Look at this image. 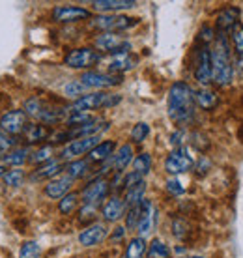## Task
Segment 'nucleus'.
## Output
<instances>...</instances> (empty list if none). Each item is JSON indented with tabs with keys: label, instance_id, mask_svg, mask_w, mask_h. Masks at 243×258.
<instances>
[{
	"label": "nucleus",
	"instance_id": "obj_1",
	"mask_svg": "<svg viewBox=\"0 0 243 258\" xmlns=\"http://www.w3.org/2000/svg\"><path fill=\"white\" fill-rule=\"evenodd\" d=\"M195 90L184 81H178L170 86L168 92V101H166V109H168V116L174 122L187 123L195 116Z\"/></svg>",
	"mask_w": 243,
	"mask_h": 258
},
{
	"label": "nucleus",
	"instance_id": "obj_2",
	"mask_svg": "<svg viewBox=\"0 0 243 258\" xmlns=\"http://www.w3.org/2000/svg\"><path fill=\"white\" fill-rule=\"evenodd\" d=\"M211 71H213V83H217L219 86H226L234 79L230 47H228V39L224 38V32L219 34L217 47L211 51Z\"/></svg>",
	"mask_w": 243,
	"mask_h": 258
},
{
	"label": "nucleus",
	"instance_id": "obj_3",
	"mask_svg": "<svg viewBox=\"0 0 243 258\" xmlns=\"http://www.w3.org/2000/svg\"><path fill=\"white\" fill-rule=\"evenodd\" d=\"M139 25V19L135 17H126V15H99L96 19H92L90 26L99 28L105 32H118V30H128L131 26Z\"/></svg>",
	"mask_w": 243,
	"mask_h": 258
},
{
	"label": "nucleus",
	"instance_id": "obj_4",
	"mask_svg": "<svg viewBox=\"0 0 243 258\" xmlns=\"http://www.w3.org/2000/svg\"><path fill=\"white\" fill-rule=\"evenodd\" d=\"M193 165H195V159H193L191 152H189V148H184V146L172 150L165 159V170L168 174L187 172L193 168Z\"/></svg>",
	"mask_w": 243,
	"mask_h": 258
},
{
	"label": "nucleus",
	"instance_id": "obj_5",
	"mask_svg": "<svg viewBox=\"0 0 243 258\" xmlns=\"http://www.w3.org/2000/svg\"><path fill=\"white\" fill-rule=\"evenodd\" d=\"M99 54L96 51H92L88 47H81V49H73V51L64 58V64L68 68H73V70H84V68H90L96 62H99Z\"/></svg>",
	"mask_w": 243,
	"mask_h": 258
},
{
	"label": "nucleus",
	"instance_id": "obj_6",
	"mask_svg": "<svg viewBox=\"0 0 243 258\" xmlns=\"http://www.w3.org/2000/svg\"><path fill=\"white\" fill-rule=\"evenodd\" d=\"M97 144H99V135L77 139V141L70 142L66 148H62V152H60V157H62L64 161H68V159H75V157H79V155L90 154L92 150L96 148Z\"/></svg>",
	"mask_w": 243,
	"mask_h": 258
},
{
	"label": "nucleus",
	"instance_id": "obj_7",
	"mask_svg": "<svg viewBox=\"0 0 243 258\" xmlns=\"http://www.w3.org/2000/svg\"><path fill=\"white\" fill-rule=\"evenodd\" d=\"M26 127H28V123H26L25 110H10L0 118V129L6 135H19Z\"/></svg>",
	"mask_w": 243,
	"mask_h": 258
},
{
	"label": "nucleus",
	"instance_id": "obj_8",
	"mask_svg": "<svg viewBox=\"0 0 243 258\" xmlns=\"http://www.w3.org/2000/svg\"><path fill=\"white\" fill-rule=\"evenodd\" d=\"M81 83L86 88H110L122 83L120 75L114 73H99V71H86L81 77Z\"/></svg>",
	"mask_w": 243,
	"mask_h": 258
},
{
	"label": "nucleus",
	"instance_id": "obj_9",
	"mask_svg": "<svg viewBox=\"0 0 243 258\" xmlns=\"http://www.w3.org/2000/svg\"><path fill=\"white\" fill-rule=\"evenodd\" d=\"M96 47L99 51L112 52V56H114V54L129 52L131 43L126 41V39H122L120 36H116V34H112V32H105V34H101L99 38H96Z\"/></svg>",
	"mask_w": 243,
	"mask_h": 258
},
{
	"label": "nucleus",
	"instance_id": "obj_10",
	"mask_svg": "<svg viewBox=\"0 0 243 258\" xmlns=\"http://www.w3.org/2000/svg\"><path fill=\"white\" fill-rule=\"evenodd\" d=\"M109 181L103 180V178H97L92 183H88L83 191V202L84 204H90V206H97L107 195H109Z\"/></svg>",
	"mask_w": 243,
	"mask_h": 258
},
{
	"label": "nucleus",
	"instance_id": "obj_11",
	"mask_svg": "<svg viewBox=\"0 0 243 258\" xmlns=\"http://www.w3.org/2000/svg\"><path fill=\"white\" fill-rule=\"evenodd\" d=\"M107 96L105 92H94V94H86V96H81L77 101H73L71 105V112H88V110L94 109H105V101H107Z\"/></svg>",
	"mask_w": 243,
	"mask_h": 258
},
{
	"label": "nucleus",
	"instance_id": "obj_12",
	"mask_svg": "<svg viewBox=\"0 0 243 258\" xmlns=\"http://www.w3.org/2000/svg\"><path fill=\"white\" fill-rule=\"evenodd\" d=\"M195 79L200 84H206L213 81V71H211V52L208 49H200L197 54V64H195Z\"/></svg>",
	"mask_w": 243,
	"mask_h": 258
},
{
	"label": "nucleus",
	"instance_id": "obj_13",
	"mask_svg": "<svg viewBox=\"0 0 243 258\" xmlns=\"http://www.w3.org/2000/svg\"><path fill=\"white\" fill-rule=\"evenodd\" d=\"M52 19L56 23H77L90 19V12L79 6H58L52 10Z\"/></svg>",
	"mask_w": 243,
	"mask_h": 258
},
{
	"label": "nucleus",
	"instance_id": "obj_14",
	"mask_svg": "<svg viewBox=\"0 0 243 258\" xmlns=\"http://www.w3.org/2000/svg\"><path fill=\"white\" fill-rule=\"evenodd\" d=\"M105 238H107V226L101 223H92L79 234V243L84 247H94L101 243Z\"/></svg>",
	"mask_w": 243,
	"mask_h": 258
},
{
	"label": "nucleus",
	"instance_id": "obj_15",
	"mask_svg": "<svg viewBox=\"0 0 243 258\" xmlns=\"http://www.w3.org/2000/svg\"><path fill=\"white\" fill-rule=\"evenodd\" d=\"M154 223H155L154 204H152L150 200H142V204H141V221H139V226H137L139 236H141V238L148 236V234L152 232V228H154Z\"/></svg>",
	"mask_w": 243,
	"mask_h": 258
},
{
	"label": "nucleus",
	"instance_id": "obj_16",
	"mask_svg": "<svg viewBox=\"0 0 243 258\" xmlns=\"http://www.w3.org/2000/svg\"><path fill=\"white\" fill-rule=\"evenodd\" d=\"M71 183H73V178H70L68 174L54 178L45 185V195L49 199H64L68 191L71 189Z\"/></svg>",
	"mask_w": 243,
	"mask_h": 258
},
{
	"label": "nucleus",
	"instance_id": "obj_17",
	"mask_svg": "<svg viewBox=\"0 0 243 258\" xmlns=\"http://www.w3.org/2000/svg\"><path fill=\"white\" fill-rule=\"evenodd\" d=\"M124 212H126V202L120 200L118 197H112V199L107 200L101 210L105 221H110V223H114V221L120 219L122 215H124Z\"/></svg>",
	"mask_w": 243,
	"mask_h": 258
},
{
	"label": "nucleus",
	"instance_id": "obj_18",
	"mask_svg": "<svg viewBox=\"0 0 243 258\" xmlns=\"http://www.w3.org/2000/svg\"><path fill=\"white\" fill-rule=\"evenodd\" d=\"M237 19H239V10H237V8H234V6L224 8L217 15V28L221 32L232 30V28L237 25Z\"/></svg>",
	"mask_w": 243,
	"mask_h": 258
},
{
	"label": "nucleus",
	"instance_id": "obj_19",
	"mask_svg": "<svg viewBox=\"0 0 243 258\" xmlns=\"http://www.w3.org/2000/svg\"><path fill=\"white\" fill-rule=\"evenodd\" d=\"M137 64V56L131 52H124V54H114L109 60V73H120V71H128L135 68Z\"/></svg>",
	"mask_w": 243,
	"mask_h": 258
},
{
	"label": "nucleus",
	"instance_id": "obj_20",
	"mask_svg": "<svg viewBox=\"0 0 243 258\" xmlns=\"http://www.w3.org/2000/svg\"><path fill=\"white\" fill-rule=\"evenodd\" d=\"M92 6L97 12H118V10L135 8L137 2L135 0H97V2H92Z\"/></svg>",
	"mask_w": 243,
	"mask_h": 258
},
{
	"label": "nucleus",
	"instance_id": "obj_21",
	"mask_svg": "<svg viewBox=\"0 0 243 258\" xmlns=\"http://www.w3.org/2000/svg\"><path fill=\"white\" fill-rule=\"evenodd\" d=\"M131 161H133V148H131V144H124V146H120L118 152L114 154L112 167L120 172V170H124V168H128Z\"/></svg>",
	"mask_w": 243,
	"mask_h": 258
},
{
	"label": "nucleus",
	"instance_id": "obj_22",
	"mask_svg": "<svg viewBox=\"0 0 243 258\" xmlns=\"http://www.w3.org/2000/svg\"><path fill=\"white\" fill-rule=\"evenodd\" d=\"M112 152H114V142H112V141H103V142H99L96 148L88 154V161L101 163V161H105V159H109L110 155H112Z\"/></svg>",
	"mask_w": 243,
	"mask_h": 258
},
{
	"label": "nucleus",
	"instance_id": "obj_23",
	"mask_svg": "<svg viewBox=\"0 0 243 258\" xmlns=\"http://www.w3.org/2000/svg\"><path fill=\"white\" fill-rule=\"evenodd\" d=\"M195 101L200 109H213L217 105V94L210 88H200L199 92H195Z\"/></svg>",
	"mask_w": 243,
	"mask_h": 258
},
{
	"label": "nucleus",
	"instance_id": "obj_24",
	"mask_svg": "<svg viewBox=\"0 0 243 258\" xmlns=\"http://www.w3.org/2000/svg\"><path fill=\"white\" fill-rule=\"evenodd\" d=\"M146 251H148L146 239L141 238V236H137V238L129 239L128 247H126V254H124V258H142Z\"/></svg>",
	"mask_w": 243,
	"mask_h": 258
},
{
	"label": "nucleus",
	"instance_id": "obj_25",
	"mask_svg": "<svg viewBox=\"0 0 243 258\" xmlns=\"http://www.w3.org/2000/svg\"><path fill=\"white\" fill-rule=\"evenodd\" d=\"M144 191H146V181H141V183H137L135 187L128 189V191H126V206L133 208V206L142 204Z\"/></svg>",
	"mask_w": 243,
	"mask_h": 258
},
{
	"label": "nucleus",
	"instance_id": "obj_26",
	"mask_svg": "<svg viewBox=\"0 0 243 258\" xmlns=\"http://www.w3.org/2000/svg\"><path fill=\"white\" fill-rule=\"evenodd\" d=\"M60 170H62V163H60V161H49V163H45L43 167L38 168V170L34 172L32 180H47V178L56 176Z\"/></svg>",
	"mask_w": 243,
	"mask_h": 258
},
{
	"label": "nucleus",
	"instance_id": "obj_27",
	"mask_svg": "<svg viewBox=\"0 0 243 258\" xmlns=\"http://www.w3.org/2000/svg\"><path fill=\"white\" fill-rule=\"evenodd\" d=\"M25 137L28 142H39V141H45L47 137H49V129L41 125V123H34V125H28L25 129Z\"/></svg>",
	"mask_w": 243,
	"mask_h": 258
},
{
	"label": "nucleus",
	"instance_id": "obj_28",
	"mask_svg": "<svg viewBox=\"0 0 243 258\" xmlns=\"http://www.w3.org/2000/svg\"><path fill=\"white\" fill-rule=\"evenodd\" d=\"M88 168H90V161H86V159H77V161H71L70 165L66 167V172H68L70 178L77 180V178H83V176L88 172Z\"/></svg>",
	"mask_w": 243,
	"mask_h": 258
},
{
	"label": "nucleus",
	"instance_id": "obj_29",
	"mask_svg": "<svg viewBox=\"0 0 243 258\" xmlns=\"http://www.w3.org/2000/svg\"><path fill=\"white\" fill-rule=\"evenodd\" d=\"M146 256L148 258H170V249H168L161 239L155 238L154 241L148 245Z\"/></svg>",
	"mask_w": 243,
	"mask_h": 258
},
{
	"label": "nucleus",
	"instance_id": "obj_30",
	"mask_svg": "<svg viewBox=\"0 0 243 258\" xmlns=\"http://www.w3.org/2000/svg\"><path fill=\"white\" fill-rule=\"evenodd\" d=\"M96 120L97 118L88 114V112H71V116H68L66 122L70 123L73 129H77V127H83V125H88V123H92V122H96Z\"/></svg>",
	"mask_w": 243,
	"mask_h": 258
},
{
	"label": "nucleus",
	"instance_id": "obj_31",
	"mask_svg": "<svg viewBox=\"0 0 243 258\" xmlns=\"http://www.w3.org/2000/svg\"><path fill=\"white\" fill-rule=\"evenodd\" d=\"M232 32V43H234V51H236V56L239 62H243V25L237 23L234 28L230 30Z\"/></svg>",
	"mask_w": 243,
	"mask_h": 258
},
{
	"label": "nucleus",
	"instance_id": "obj_32",
	"mask_svg": "<svg viewBox=\"0 0 243 258\" xmlns=\"http://www.w3.org/2000/svg\"><path fill=\"white\" fill-rule=\"evenodd\" d=\"M28 155H30V152H28L26 148H15V150H12L10 154L4 155V161L10 163V165H15V167H19V165H23L26 159H30Z\"/></svg>",
	"mask_w": 243,
	"mask_h": 258
},
{
	"label": "nucleus",
	"instance_id": "obj_33",
	"mask_svg": "<svg viewBox=\"0 0 243 258\" xmlns=\"http://www.w3.org/2000/svg\"><path fill=\"white\" fill-rule=\"evenodd\" d=\"M133 167H135V172L141 176H146L150 172V168H152V157L150 154H139L137 157L133 159Z\"/></svg>",
	"mask_w": 243,
	"mask_h": 258
},
{
	"label": "nucleus",
	"instance_id": "obj_34",
	"mask_svg": "<svg viewBox=\"0 0 243 258\" xmlns=\"http://www.w3.org/2000/svg\"><path fill=\"white\" fill-rule=\"evenodd\" d=\"M77 202H79V195L77 193H68L64 199L60 200L58 210H60V213H64V215H70V213L77 208Z\"/></svg>",
	"mask_w": 243,
	"mask_h": 258
},
{
	"label": "nucleus",
	"instance_id": "obj_35",
	"mask_svg": "<svg viewBox=\"0 0 243 258\" xmlns=\"http://www.w3.org/2000/svg\"><path fill=\"white\" fill-rule=\"evenodd\" d=\"M43 109H45V105L39 97H30V99H26V103H25L26 114H30V116H34V118H39V114L43 112Z\"/></svg>",
	"mask_w": 243,
	"mask_h": 258
},
{
	"label": "nucleus",
	"instance_id": "obj_36",
	"mask_svg": "<svg viewBox=\"0 0 243 258\" xmlns=\"http://www.w3.org/2000/svg\"><path fill=\"white\" fill-rule=\"evenodd\" d=\"M39 254H41V247L36 241H25L21 245L19 258H38Z\"/></svg>",
	"mask_w": 243,
	"mask_h": 258
},
{
	"label": "nucleus",
	"instance_id": "obj_37",
	"mask_svg": "<svg viewBox=\"0 0 243 258\" xmlns=\"http://www.w3.org/2000/svg\"><path fill=\"white\" fill-rule=\"evenodd\" d=\"M52 155H54V150H52L51 146H43V148H39L38 152H34V154L30 155V161L36 163V165L49 163V161H52L51 159Z\"/></svg>",
	"mask_w": 243,
	"mask_h": 258
},
{
	"label": "nucleus",
	"instance_id": "obj_38",
	"mask_svg": "<svg viewBox=\"0 0 243 258\" xmlns=\"http://www.w3.org/2000/svg\"><path fill=\"white\" fill-rule=\"evenodd\" d=\"M148 135H150V125L146 122H139L131 129V141L137 142V144H141Z\"/></svg>",
	"mask_w": 243,
	"mask_h": 258
},
{
	"label": "nucleus",
	"instance_id": "obj_39",
	"mask_svg": "<svg viewBox=\"0 0 243 258\" xmlns=\"http://www.w3.org/2000/svg\"><path fill=\"white\" fill-rule=\"evenodd\" d=\"M2 178H4V183L10 187H19L25 180V174H23V170H8Z\"/></svg>",
	"mask_w": 243,
	"mask_h": 258
},
{
	"label": "nucleus",
	"instance_id": "obj_40",
	"mask_svg": "<svg viewBox=\"0 0 243 258\" xmlns=\"http://www.w3.org/2000/svg\"><path fill=\"white\" fill-rule=\"evenodd\" d=\"M139 221H141V204L129 208L128 215H126V228H129V230L137 228V226H139Z\"/></svg>",
	"mask_w": 243,
	"mask_h": 258
},
{
	"label": "nucleus",
	"instance_id": "obj_41",
	"mask_svg": "<svg viewBox=\"0 0 243 258\" xmlns=\"http://www.w3.org/2000/svg\"><path fill=\"white\" fill-rule=\"evenodd\" d=\"M84 88H86V86H84L81 81H71V83H68L64 86V92H66V96L68 97H77V96L83 94Z\"/></svg>",
	"mask_w": 243,
	"mask_h": 258
},
{
	"label": "nucleus",
	"instance_id": "obj_42",
	"mask_svg": "<svg viewBox=\"0 0 243 258\" xmlns=\"http://www.w3.org/2000/svg\"><path fill=\"white\" fill-rule=\"evenodd\" d=\"M96 213H97V206H90V204H84L79 212V221L81 223H88V221L96 219Z\"/></svg>",
	"mask_w": 243,
	"mask_h": 258
},
{
	"label": "nucleus",
	"instance_id": "obj_43",
	"mask_svg": "<svg viewBox=\"0 0 243 258\" xmlns=\"http://www.w3.org/2000/svg\"><path fill=\"white\" fill-rule=\"evenodd\" d=\"M172 232H174V236L178 239H184L189 234V225H187V221H184V219H176L172 223Z\"/></svg>",
	"mask_w": 243,
	"mask_h": 258
},
{
	"label": "nucleus",
	"instance_id": "obj_44",
	"mask_svg": "<svg viewBox=\"0 0 243 258\" xmlns=\"http://www.w3.org/2000/svg\"><path fill=\"white\" fill-rule=\"evenodd\" d=\"M166 191L170 195H181L186 189H184V185H181V181L179 180H176V178H170V180H166Z\"/></svg>",
	"mask_w": 243,
	"mask_h": 258
},
{
	"label": "nucleus",
	"instance_id": "obj_45",
	"mask_svg": "<svg viewBox=\"0 0 243 258\" xmlns=\"http://www.w3.org/2000/svg\"><path fill=\"white\" fill-rule=\"evenodd\" d=\"M13 144H15V141L10 139L4 131H0V154H10Z\"/></svg>",
	"mask_w": 243,
	"mask_h": 258
},
{
	"label": "nucleus",
	"instance_id": "obj_46",
	"mask_svg": "<svg viewBox=\"0 0 243 258\" xmlns=\"http://www.w3.org/2000/svg\"><path fill=\"white\" fill-rule=\"evenodd\" d=\"M141 181H144V180H142V176H141V174H137V172L133 170L131 174H128L126 178H124V181H122V185H124V187H126V191H128V189L135 187V185H137V183H141Z\"/></svg>",
	"mask_w": 243,
	"mask_h": 258
},
{
	"label": "nucleus",
	"instance_id": "obj_47",
	"mask_svg": "<svg viewBox=\"0 0 243 258\" xmlns=\"http://www.w3.org/2000/svg\"><path fill=\"white\" fill-rule=\"evenodd\" d=\"M184 137H186L184 131H176V133H172V137H170V144L176 146V148H181L179 144H181V139H184Z\"/></svg>",
	"mask_w": 243,
	"mask_h": 258
},
{
	"label": "nucleus",
	"instance_id": "obj_48",
	"mask_svg": "<svg viewBox=\"0 0 243 258\" xmlns=\"http://www.w3.org/2000/svg\"><path fill=\"white\" fill-rule=\"evenodd\" d=\"M200 39H202L204 43H210L211 39H213V30H211V28H208V26H206V28H202V32H200Z\"/></svg>",
	"mask_w": 243,
	"mask_h": 258
},
{
	"label": "nucleus",
	"instance_id": "obj_49",
	"mask_svg": "<svg viewBox=\"0 0 243 258\" xmlns=\"http://www.w3.org/2000/svg\"><path fill=\"white\" fill-rule=\"evenodd\" d=\"M124 234H126V228H124V226H118L114 232H112V236H110V238H112V241H118V239L124 238Z\"/></svg>",
	"mask_w": 243,
	"mask_h": 258
},
{
	"label": "nucleus",
	"instance_id": "obj_50",
	"mask_svg": "<svg viewBox=\"0 0 243 258\" xmlns=\"http://www.w3.org/2000/svg\"><path fill=\"white\" fill-rule=\"evenodd\" d=\"M6 174V167H2V165H0V176H4Z\"/></svg>",
	"mask_w": 243,
	"mask_h": 258
},
{
	"label": "nucleus",
	"instance_id": "obj_51",
	"mask_svg": "<svg viewBox=\"0 0 243 258\" xmlns=\"http://www.w3.org/2000/svg\"><path fill=\"white\" fill-rule=\"evenodd\" d=\"M193 258H202V256H193Z\"/></svg>",
	"mask_w": 243,
	"mask_h": 258
},
{
	"label": "nucleus",
	"instance_id": "obj_52",
	"mask_svg": "<svg viewBox=\"0 0 243 258\" xmlns=\"http://www.w3.org/2000/svg\"><path fill=\"white\" fill-rule=\"evenodd\" d=\"M0 131H2V129H0Z\"/></svg>",
	"mask_w": 243,
	"mask_h": 258
}]
</instances>
